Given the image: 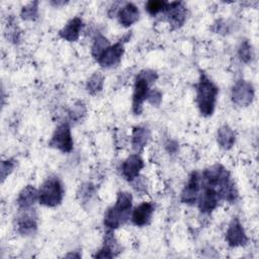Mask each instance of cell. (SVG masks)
<instances>
[{
    "instance_id": "6da1fadb",
    "label": "cell",
    "mask_w": 259,
    "mask_h": 259,
    "mask_svg": "<svg viewBox=\"0 0 259 259\" xmlns=\"http://www.w3.org/2000/svg\"><path fill=\"white\" fill-rule=\"evenodd\" d=\"M133 196L130 192H118L114 205L110 206L104 213L103 224L109 230H114L127 222L131 215Z\"/></svg>"
},
{
    "instance_id": "7a4b0ae2",
    "label": "cell",
    "mask_w": 259,
    "mask_h": 259,
    "mask_svg": "<svg viewBox=\"0 0 259 259\" xmlns=\"http://www.w3.org/2000/svg\"><path fill=\"white\" fill-rule=\"evenodd\" d=\"M218 94L219 88L217 85L204 73H201L196 85V103L203 116H209L213 113Z\"/></svg>"
},
{
    "instance_id": "3957f363",
    "label": "cell",
    "mask_w": 259,
    "mask_h": 259,
    "mask_svg": "<svg viewBox=\"0 0 259 259\" xmlns=\"http://www.w3.org/2000/svg\"><path fill=\"white\" fill-rule=\"evenodd\" d=\"M158 75L153 70H143L141 71L134 85V93H133V111L135 114H141L143 110V103L147 100L148 94L150 92V86L155 82Z\"/></svg>"
},
{
    "instance_id": "277c9868",
    "label": "cell",
    "mask_w": 259,
    "mask_h": 259,
    "mask_svg": "<svg viewBox=\"0 0 259 259\" xmlns=\"http://www.w3.org/2000/svg\"><path fill=\"white\" fill-rule=\"evenodd\" d=\"M64 197V187L61 180L52 176L47 178L38 189V202L48 207L59 205Z\"/></svg>"
},
{
    "instance_id": "5b68a950",
    "label": "cell",
    "mask_w": 259,
    "mask_h": 259,
    "mask_svg": "<svg viewBox=\"0 0 259 259\" xmlns=\"http://www.w3.org/2000/svg\"><path fill=\"white\" fill-rule=\"evenodd\" d=\"M49 145L63 153H70L73 150V138L71 127L67 122L60 124L56 128Z\"/></svg>"
},
{
    "instance_id": "8992f818",
    "label": "cell",
    "mask_w": 259,
    "mask_h": 259,
    "mask_svg": "<svg viewBox=\"0 0 259 259\" xmlns=\"http://www.w3.org/2000/svg\"><path fill=\"white\" fill-rule=\"evenodd\" d=\"M255 91L252 83L239 80L235 83L232 89V100L238 106H248L254 99Z\"/></svg>"
},
{
    "instance_id": "52a82bcc",
    "label": "cell",
    "mask_w": 259,
    "mask_h": 259,
    "mask_svg": "<svg viewBox=\"0 0 259 259\" xmlns=\"http://www.w3.org/2000/svg\"><path fill=\"white\" fill-rule=\"evenodd\" d=\"M226 242L230 247H242L248 243V237L238 218H234L226 232Z\"/></svg>"
},
{
    "instance_id": "ba28073f",
    "label": "cell",
    "mask_w": 259,
    "mask_h": 259,
    "mask_svg": "<svg viewBox=\"0 0 259 259\" xmlns=\"http://www.w3.org/2000/svg\"><path fill=\"white\" fill-rule=\"evenodd\" d=\"M221 196L217 188L209 186H202L197 198V205L201 212H211L219 204Z\"/></svg>"
},
{
    "instance_id": "9c48e42d",
    "label": "cell",
    "mask_w": 259,
    "mask_h": 259,
    "mask_svg": "<svg viewBox=\"0 0 259 259\" xmlns=\"http://www.w3.org/2000/svg\"><path fill=\"white\" fill-rule=\"evenodd\" d=\"M201 189V176L198 172H192L181 192V200L186 204H194L197 201Z\"/></svg>"
},
{
    "instance_id": "30bf717a",
    "label": "cell",
    "mask_w": 259,
    "mask_h": 259,
    "mask_svg": "<svg viewBox=\"0 0 259 259\" xmlns=\"http://www.w3.org/2000/svg\"><path fill=\"white\" fill-rule=\"evenodd\" d=\"M124 52V42L121 39L114 45H110L98 58L97 62L103 68H111L117 65Z\"/></svg>"
},
{
    "instance_id": "8fae6325",
    "label": "cell",
    "mask_w": 259,
    "mask_h": 259,
    "mask_svg": "<svg viewBox=\"0 0 259 259\" xmlns=\"http://www.w3.org/2000/svg\"><path fill=\"white\" fill-rule=\"evenodd\" d=\"M20 214L16 219V230L23 236H28L34 233L37 228L36 217L30 209H20Z\"/></svg>"
},
{
    "instance_id": "7c38bea8",
    "label": "cell",
    "mask_w": 259,
    "mask_h": 259,
    "mask_svg": "<svg viewBox=\"0 0 259 259\" xmlns=\"http://www.w3.org/2000/svg\"><path fill=\"white\" fill-rule=\"evenodd\" d=\"M164 12L166 13L168 22L173 28H179L185 22L186 8L181 2L167 3Z\"/></svg>"
},
{
    "instance_id": "4fadbf2b",
    "label": "cell",
    "mask_w": 259,
    "mask_h": 259,
    "mask_svg": "<svg viewBox=\"0 0 259 259\" xmlns=\"http://www.w3.org/2000/svg\"><path fill=\"white\" fill-rule=\"evenodd\" d=\"M145 164L140 155L134 154L128 156L121 165V174L127 181H134L139 177Z\"/></svg>"
},
{
    "instance_id": "5bb4252c",
    "label": "cell",
    "mask_w": 259,
    "mask_h": 259,
    "mask_svg": "<svg viewBox=\"0 0 259 259\" xmlns=\"http://www.w3.org/2000/svg\"><path fill=\"white\" fill-rule=\"evenodd\" d=\"M154 204L150 201H143L137 205L132 212V222L137 227H144L150 224L154 213Z\"/></svg>"
},
{
    "instance_id": "9a60e30c",
    "label": "cell",
    "mask_w": 259,
    "mask_h": 259,
    "mask_svg": "<svg viewBox=\"0 0 259 259\" xmlns=\"http://www.w3.org/2000/svg\"><path fill=\"white\" fill-rule=\"evenodd\" d=\"M117 20L118 22L125 27H128L136 23L140 17V10L134 3H125L117 11Z\"/></svg>"
},
{
    "instance_id": "2e32d148",
    "label": "cell",
    "mask_w": 259,
    "mask_h": 259,
    "mask_svg": "<svg viewBox=\"0 0 259 259\" xmlns=\"http://www.w3.org/2000/svg\"><path fill=\"white\" fill-rule=\"evenodd\" d=\"M119 252V245L114 237L113 230H109L105 233L104 242L101 249L95 254L96 258H112Z\"/></svg>"
},
{
    "instance_id": "e0dca14e",
    "label": "cell",
    "mask_w": 259,
    "mask_h": 259,
    "mask_svg": "<svg viewBox=\"0 0 259 259\" xmlns=\"http://www.w3.org/2000/svg\"><path fill=\"white\" fill-rule=\"evenodd\" d=\"M82 25V19L80 17H74L65 24V26L60 30L59 34L67 41H76L80 36Z\"/></svg>"
},
{
    "instance_id": "ac0fdd59",
    "label": "cell",
    "mask_w": 259,
    "mask_h": 259,
    "mask_svg": "<svg viewBox=\"0 0 259 259\" xmlns=\"http://www.w3.org/2000/svg\"><path fill=\"white\" fill-rule=\"evenodd\" d=\"M38 201V190L32 185H26L18 194L17 205L19 209H30Z\"/></svg>"
},
{
    "instance_id": "d6986e66",
    "label": "cell",
    "mask_w": 259,
    "mask_h": 259,
    "mask_svg": "<svg viewBox=\"0 0 259 259\" xmlns=\"http://www.w3.org/2000/svg\"><path fill=\"white\" fill-rule=\"evenodd\" d=\"M151 139V132L146 126H136L132 134V147L135 151H142Z\"/></svg>"
},
{
    "instance_id": "ffe728a7",
    "label": "cell",
    "mask_w": 259,
    "mask_h": 259,
    "mask_svg": "<svg viewBox=\"0 0 259 259\" xmlns=\"http://www.w3.org/2000/svg\"><path fill=\"white\" fill-rule=\"evenodd\" d=\"M217 140L218 144L221 148L225 150H230L236 141V136L234 131L227 124L222 125L217 133Z\"/></svg>"
},
{
    "instance_id": "44dd1931",
    "label": "cell",
    "mask_w": 259,
    "mask_h": 259,
    "mask_svg": "<svg viewBox=\"0 0 259 259\" xmlns=\"http://www.w3.org/2000/svg\"><path fill=\"white\" fill-rule=\"evenodd\" d=\"M104 83V76L100 72L94 73L87 81L86 89L91 94H96L101 91Z\"/></svg>"
},
{
    "instance_id": "7402d4cb",
    "label": "cell",
    "mask_w": 259,
    "mask_h": 259,
    "mask_svg": "<svg viewBox=\"0 0 259 259\" xmlns=\"http://www.w3.org/2000/svg\"><path fill=\"white\" fill-rule=\"evenodd\" d=\"M110 46L109 40L103 35H97L91 47V54L96 61L102 55V53Z\"/></svg>"
},
{
    "instance_id": "603a6c76",
    "label": "cell",
    "mask_w": 259,
    "mask_h": 259,
    "mask_svg": "<svg viewBox=\"0 0 259 259\" xmlns=\"http://www.w3.org/2000/svg\"><path fill=\"white\" fill-rule=\"evenodd\" d=\"M167 2L165 1H161V0H151L148 1L145 5L146 10L148 11V13L152 16L157 15L158 13H160L161 11H164L166 8Z\"/></svg>"
},
{
    "instance_id": "cb8c5ba5",
    "label": "cell",
    "mask_w": 259,
    "mask_h": 259,
    "mask_svg": "<svg viewBox=\"0 0 259 259\" xmlns=\"http://www.w3.org/2000/svg\"><path fill=\"white\" fill-rule=\"evenodd\" d=\"M38 15L37 9V2L29 3L28 5L24 6L21 10V17L24 20H35Z\"/></svg>"
},
{
    "instance_id": "d4e9b609",
    "label": "cell",
    "mask_w": 259,
    "mask_h": 259,
    "mask_svg": "<svg viewBox=\"0 0 259 259\" xmlns=\"http://www.w3.org/2000/svg\"><path fill=\"white\" fill-rule=\"evenodd\" d=\"M238 55H239V58L241 59V61L244 63H249L252 60V57H253L252 47L247 40L242 41V44L239 48Z\"/></svg>"
},
{
    "instance_id": "484cf974",
    "label": "cell",
    "mask_w": 259,
    "mask_h": 259,
    "mask_svg": "<svg viewBox=\"0 0 259 259\" xmlns=\"http://www.w3.org/2000/svg\"><path fill=\"white\" fill-rule=\"evenodd\" d=\"M14 162L12 160H5L1 163V178L4 180L14 169Z\"/></svg>"
},
{
    "instance_id": "4316f807",
    "label": "cell",
    "mask_w": 259,
    "mask_h": 259,
    "mask_svg": "<svg viewBox=\"0 0 259 259\" xmlns=\"http://www.w3.org/2000/svg\"><path fill=\"white\" fill-rule=\"evenodd\" d=\"M147 100L152 105L158 106V105H160V103L162 101V93L159 90H157V89H152V90H150V92L148 94Z\"/></svg>"
},
{
    "instance_id": "83f0119b",
    "label": "cell",
    "mask_w": 259,
    "mask_h": 259,
    "mask_svg": "<svg viewBox=\"0 0 259 259\" xmlns=\"http://www.w3.org/2000/svg\"><path fill=\"white\" fill-rule=\"evenodd\" d=\"M166 148H167V150H168L169 153H174V152H176L177 149H178L177 144H176L175 142H173V141H169V142L166 144Z\"/></svg>"
}]
</instances>
